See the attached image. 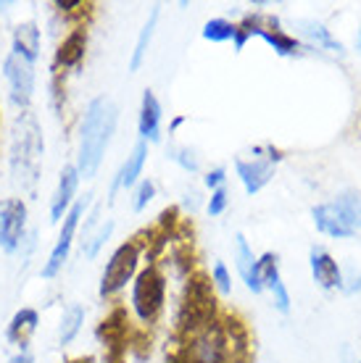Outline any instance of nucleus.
Masks as SVG:
<instances>
[{"label":"nucleus","instance_id":"1","mask_svg":"<svg viewBox=\"0 0 361 363\" xmlns=\"http://www.w3.org/2000/svg\"><path fill=\"white\" fill-rule=\"evenodd\" d=\"M119 127V106L109 95H95L87 100L77 129V158L74 166L82 179H95L109 153L111 140Z\"/></svg>","mask_w":361,"mask_h":363},{"label":"nucleus","instance_id":"2","mask_svg":"<svg viewBox=\"0 0 361 363\" xmlns=\"http://www.w3.org/2000/svg\"><path fill=\"white\" fill-rule=\"evenodd\" d=\"M43 155H45V135L35 111H21L11 124L9 135V174L24 195H35L43 174Z\"/></svg>","mask_w":361,"mask_h":363},{"label":"nucleus","instance_id":"3","mask_svg":"<svg viewBox=\"0 0 361 363\" xmlns=\"http://www.w3.org/2000/svg\"><path fill=\"white\" fill-rule=\"evenodd\" d=\"M311 218L316 232L333 240L361 235V192L345 190L327 203H319L311 208Z\"/></svg>","mask_w":361,"mask_h":363},{"label":"nucleus","instance_id":"4","mask_svg":"<svg viewBox=\"0 0 361 363\" xmlns=\"http://www.w3.org/2000/svg\"><path fill=\"white\" fill-rule=\"evenodd\" d=\"M211 321H217V298H214V284L208 277H190L188 287H185V298L180 306V332L190 335L195 329L206 327Z\"/></svg>","mask_w":361,"mask_h":363},{"label":"nucleus","instance_id":"5","mask_svg":"<svg viewBox=\"0 0 361 363\" xmlns=\"http://www.w3.org/2000/svg\"><path fill=\"white\" fill-rule=\"evenodd\" d=\"M140 255H143V247H140L137 240H126V242L114 247V253L109 255V261L100 272L98 298H117L126 284H132V279L140 272Z\"/></svg>","mask_w":361,"mask_h":363},{"label":"nucleus","instance_id":"6","mask_svg":"<svg viewBox=\"0 0 361 363\" xmlns=\"http://www.w3.org/2000/svg\"><path fill=\"white\" fill-rule=\"evenodd\" d=\"M87 206H90V195H85V198H77L69 213L63 216V221L58 224V237H55L53 247H50V253L48 258L43 261L40 266V277L45 281H53L58 279L69 264V255H72V247H74V240L80 235V227H82V218L87 213Z\"/></svg>","mask_w":361,"mask_h":363},{"label":"nucleus","instance_id":"7","mask_svg":"<svg viewBox=\"0 0 361 363\" xmlns=\"http://www.w3.org/2000/svg\"><path fill=\"white\" fill-rule=\"evenodd\" d=\"M166 303V277L156 264L145 266L132 279L129 306L140 324H153Z\"/></svg>","mask_w":361,"mask_h":363},{"label":"nucleus","instance_id":"8","mask_svg":"<svg viewBox=\"0 0 361 363\" xmlns=\"http://www.w3.org/2000/svg\"><path fill=\"white\" fill-rule=\"evenodd\" d=\"M3 79H6V90H9V103L21 113V111H32V100L37 90V72L35 64L24 61L21 55L9 53L3 58Z\"/></svg>","mask_w":361,"mask_h":363},{"label":"nucleus","instance_id":"9","mask_svg":"<svg viewBox=\"0 0 361 363\" xmlns=\"http://www.w3.org/2000/svg\"><path fill=\"white\" fill-rule=\"evenodd\" d=\"M29 206L24 198L0 200V250L6 255H16L27 240Z\"/></svg>","mask_w":361,"mask_h":363},{"label":"nucleus","instance_id":"10","mask_svg":"<svg viewBox=\"0 0 361 363\" xmlns=\"http://www.w3.org/2000/svg\"><path fill=\"white\" fill-rule=\"evenodd\" d=\"M253 153H256L253 158H235V174L248 195H259L274 179V164L280 161L282 155L271 145H266L269 155H262V147H256Z\"/></svg>","mask_w":361,"mask_h":363},{"label":"nucleus","instance_id":"11","mask_svg":"<svg viewBox=\"0 0 361 363\" xmlns=\"http://www.w3.org/2000/svg\"><path fill=\"white\" fill-rule=\"evenodd\" d=\"M80 184H82V177H80V172H77V166L63 164L61 172H58V179H55L50 203H48V218H50V224H61L63 221V216L69 213V208L77 203Z\"/></svg>","mask_w":361,"mask_h":363},{"label":"nucleus","instance_id":"12","mask_svg":"<svg viewBox=\"0 0 361 363\" xmlns=\"http://www.w3.org/2000/svg\"><path fill=\"white\" fill-rule=\"evenodd\" d=\"M145 164H148V143L143 140H137L135 147L129 150L122 166L117 169L114 174V179H111V187H109V200H114L119 192H126V190H135L140 177L145 172Z\"/></svg>","mask_w":361,"mask_h":363},{"label":"nucleus","instance_id":"13","mask_svg":"<svg viewBox=\"0 0 361 363\" xmlns=\"http://www.w3.org/2000/svg\"><path fill=\"white\" fill-rule=\"evenodd\" d=\"M161 121H163L161 100L156 98L153 90H143L140 111H137V135H140V140L148 143V145L161 143Z\"/></svg>","mask_w":361,"mask_h":363},{"label":"nucleus","instance_id":"14","mask_svg":"<svg viewBox=\"0 0 361 363\" xmlns=\"http://www.w3.org/2000/svg\"><path fill=\"white\" fill-rule=\"evenodd\" d=\"M40 50H43V29L35 18H27V21H18L16 27L11 29V50L9 53L21 55L29 64H37L40 58Z\"/></svg>","mask_w":361,"mask_h":363},{"label":"nucleus","instance_id":"15","mask_svg":"<svg viewBox=\"0 0 361 363\" xmlns=\"http://www.w3.org/2000/svg\"><path fill=\"white\" fill-rule=\"evenodd\" d=\"M37 329H40V311L32 306H21L6 327V342L16 350H29V342L37 335Z\"/></svg>","mask_w":361,"mask_h":363},{"label":"nucleus","instance_id":"16","mask_svg":"<svg viewBox=\"0 0 361 363\" xmlns=\"http://www.w3.org/2000/svg\"><path fill=\"white\" fill-rule=\"evenodd\" d=\"M85 53H87V29L74 27L72 32L58 43V48H55L53 66L58 72H74V69L82 66Z\"/></svg>","mask_w":361,"mask_h":363},{"label":"nucleus","instance_id":"17","mask_svg":"<svg viewBox=\"0 0 361 363\" xmlns=\"http://www.w3.org/2000/svg\"><path fill=\"white\" fill-rule=\"evenodd\" d=\"M308 266H311V277L322 290H340L343 287V272L325 247L308 250Z\"/></svg>","mask_w":361,"mask_h":363},{"label":"nucleus","instance_id":"18","mask_svg":"<svg viewBox=\"0 0 361 363\" xmlns=\"http://www.w3.org/2000/svg\"><path fill=\"white\" fill-rule=\"evenodd\" d=\"M235 269L240 274V279L245 281V287L253 295H262L264 284L262 277H259V255L253 253V247L248 245L245 235H240V232L235 235Z\"/></svg>","mask_w":361,"mask_h":363},{"label":"nucleus","instance_id":"19","mask_svg":"<svg viewBox=\"0 0 361 363\" xmlns=\"http://www.w3.org/2000/svg\"><path fill=\"white\" fill-rule=\"evenodd\" d=\"M256 37H262L264 43L280 55V58H290V55H298L301 50H303V43H301L298 37H293V35H288L285 29H280V18H274L269 27L259 29Z\"/></svg>","mask_w":361,"mask_h":363},{"label":"nucleus","instance_id":"20","mask_svg":"<svg viewBox=\"0 0 361 363\" xmlns=\"http://www.w3.org/2000/svg\"><path fill=\"white\" fill-rule=\"evenodd\" d=\"M296 29H298V35L308 43V48H322V50H330V53H338V55L345 53L343 43L335 40L333 32H330L327 27H322L319 21L301 18V21H296Z\"/></svg>","mask_w":361,"mask_h":363},{"label":"nucleus","instance_id":"21","mask_svg":"<svg viewBox=\"0 0 361 363\" xmlns=\"http://www.w3.org/2000/svg\"><path fill=\"white\" fill-rule=\"evenodd\" d=\"M85 316H87V311L82 303H69L66 308H63L61 318H58V345L61 347H69L74 345V340L82 335V327H85Z\"/></svg>","mask_w":361,"mask_h":363},{"label":"nucleus","instance_id":"22","mask_svg":"<svg viewBox=\"0 0 361 363\" xmlns=\"http://www.w3.org/2000/svg\"><path fill=\"white\" fill-rule=\"evenodd\" d=\"M158 16H161V9L156 6V9H151V16H148V21L143 24V29L137 32L135 48H132V55H129V72L132 74L140 72L145 64V58H148V48L153 43L156 27H158Z\"/></svg>","mask_w":361,"mask_h":363},{"label":"nucleus","instance_id":"23","mask_svg":"<svg viewBox=\"0 0 361 363\" xmlns=\"http://www.w3.org/2000/svg\"><path fill=\"white\" fill-rule=\"evenodd\" d=\"M114 229H117L114 218H106V221H100L98 227L92 229L90 235L80 237V250H82V255H85L87 261H95V258L100 255V250L106 247V242L111 240Z\"/></svg>","mask_w":361,"mask_h":363},{"label":"nucleus","instance_id":"24","mask_svg":"<svg viewBox=\"0 0 361 363\" xmlns=\"http://www.w3.org/2000/svg\"><path fill=\"white\" fill-rule=\"evenodd\" d=\"M200 37L206 43H214V45H222V43H232L235 40V21H230L225 16L208 18L203 29H200Z\"/></svg>","mask_w":361,"mask_h":363},{"label":"nucleus","instance_id":"25","mask_svg":"<svg viewBox=\"0 0 361 363\" xmlns=\"http://www.w3.org/2000/svg\"><path fill=\"white\" fill-rule=\"evenodd\" d=\"M166 158H169V161H174L182 172H188V174H198L200 172L198 155H195V150H190L188 145H169V147H166Z\"/></svg>","mask_w":361,"mask_h":363},{"label":"nucleus","instance_id":"26","mask_svg":"<svg viewBox=\"0 0 361 363\" xmlns=\"http://www.w3.org/2000/svg\"><path fill=\"white\" fill-rule=\"evenodd\" d=\"M208 279H211V284H214V290L219 295H232V274H230L225 261H217V264L211 266V277Z\"/></svg>","mask_w":361,"mask_h":363},{"label":"nucleus","instance_id":"27","mask_svg":"<svg viewBox=\"0 0 361 363\" xmlns=\"http://www.w3.org/2000/svg\"><path fill=\"white\" fill-rule=\"evenodd\" d=\"M156 198V182L153 179H140L135 187V195H132V211L140 213L151 206V200Z\"/></svg>","mask_w":361,"mask_h":363},{"label":"nucleus","instance_id":"28","mask_svg":"<svg viewBox=\"0 0 361 363\" xmlns=\"http://www.w3.org/2000/svg\"><path fill=\"white\" fill-rule=\"evenodd\" d=\"M227 206H230V190H227V184H225V187H219V190L211 192V198H208V203H206L208 216H222L227 211Z\"/></svg>","mask_w":361,"mask_h":363},{"label":"nucleus","instance_id":"29","mask_svg":"<svg viewBox=\"0 0 361 363\" xmlns=\"http://www.w3.org/2000/svg\"><path fill=\"white\" fill-rule=\"evenodd\" d=\"M203 184H206L211 192L219 190V187H225V184H227V169H225V166H217V169L206 172V177H203Z\"/></svg>","mask_w":361,"mask_h":363},{"label":"nucleus","instance_id":"30","mask_svg":"<svg viewBox=\"0 0 361 363\" xmlns=\"http://www.w3.org/2000/svg\"><path fill=\"white\" fill-rule=\"evenodd\" d=\"M53 6L61 11V13H74L77 9H87V3H85V0H55Z\"/></svg>","mask_w":361,"mask_h":363},{"label":"nucleus","instance_id":"31","mask_svg":"<svg viewBox=\"0 0 361 363\" xmlns=\"http://www.w3.org/2000/svg\"><path fill=\"white\" fill-rule=\"evenodd\" d=\"M6 363H37V358L32 353H29V350H16V353L11 355V358Z\"/></svg>","mask_w":361,"mask_h":363},{"label":"nucleus","instance_id":"32","mask_svg":"<svg viewBox=\"0 0 361 363\" xmlns=\"http://www.w3.org/2000/svg\"><path fill=\"white\" fill-rule=\"evenodd\" d=\"M66 363H92L90 355H80V358H72V361H66Z\"/></svg>","mask_w":361,"mask_h":363},{"label":"nucleus","instance_id":"33","mask_svg":"<svg viewBox=\"0 0 361 363\" xmlns=\"http://www.w3.org/2000/svg\"><path fill=\"white\" fill-rule=\"evenodd\" d=\"M182 121H185V118H182V116H177V118H174V121H172V132H174V129H177V127H180Z\"/></svg>","mask_w":361,"mask_h":363},{"label":"nucleus","instance_id":"34","mask_svg":"<svg viewBox=\"0 0 361 363\" xmlns=\"http://www.w3.org/2000/svg\"><path fill=\"white\" fill-rule=\"evenodd\" d=\"M359 50H361V35H359Z\"/></svg>","mask_w":361,"mask_h":363},{"label":"nucleus","instance_id":"35","mask_svg":"<svg viewBox=\"0 0 361 363\" xmlns=\"http://www.w3.org/2000/svg\"><path fill=\"white\" fill-rule=\"evenodd\" d=\"M359 363H361V361H359Z\"/></svg>","mask_w":361,"mask_h":363}]
</instances>
